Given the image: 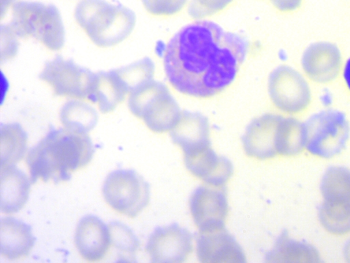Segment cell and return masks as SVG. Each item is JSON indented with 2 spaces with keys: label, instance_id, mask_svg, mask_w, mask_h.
Masks as SVG:
<instances>
[{
  "label": "cell",
  "instance_id": "6da1fadb",
  "mask_svg": "<svg viewBox=\"0 0 350 263\" xmlns=\"http://www.w3.org/2000/svg\"><path fill=\"white\" fill-rule=\"evenodd\" d=\"M248 47L241 35L226 31L213 21L199 19L170 40L163 55L164 71L180 93L213 97L234 82Z\"/></svg>",
  "mask_w": 350,
  "mask_h": 263
},
{
  "label": "cell",
  "instance_id": "7a4b0ae2",
  "mask_svg": "<svg viewBox=\"0 0 350 263\" xmlns=\"http://www.w3.org/2000/svg\"><path fill=\"white\" fill-rule=\"evenodd\" d=\"M94 153L87 134L66 129L51 131L28 153L26 163L30 180L57 183L70 179L71 173L87 166Z\"/></svg>",
  "mask_w": 350,
  "mask_h": 263
},
{
  "label": "cell",
  "instance_id": "3957f363",
  "mask_svg": "<svg viewBox=\"0 0 350 263\" xmlns=\"http://www.w3.org/2000/svg\"><path fill=\"white\" fill-rule=\"evenodd\" d=\"M74 16L90 40L100 48L122 42L131 34L136 22L131 10L105 0H81Z\"/></svg>",
  "mask_w": 350,
  "mask_h": 263
},
{
  "label": "cell",
  "instance_id": "277c9868",
  "mask_svg": "<svg viewBox=\"0 0 350 263\" xmlns=\"http://www.w3.org/2000/svg\"><path fill=\"white\" fill-rule=\"evenodd\" d=\"M17 39L33 38L51 51L60 50L65 32L58 9L37 1H17L12 5L11 21L1 27Z\"/></svg>",
  "mask_w": 350,
  "mask_h": 263
},
{
  "label": "cell",
  "instance_id": "5b68a950",
  "mask_svg": "<svg viewBox=\"0 0 350 263\" xmlns=\"http://www.w3.org/2000/svg\"><path fill=\"white\" fill-rule=\"evenodd\" d=\"M128 107L135 117L155 133L170 132L182 113L168 88L154 79L129 93Z\"/></svg>",
  "mask_w": 350,
  "mask_h": 263
},
{
  "label": "cell",
  "instance_id": "8992f818",
  "mask_svg": "<svg viewBox=\"0 0 350 263\" xmlns=\"http://www.w3.org/2000/svg\"><path fill=\"white\" fill-rule=\"evenodd\" d=\"M102 192L111 209L131 218L139 214L150 200L148 183L133 170H116L109 173Z\"/></svg>",
  "mask_w": 350,
  "mask_h": 263
},
{
  "label": "cell",
  "instance_id": "52a82bcc",
  "mask_svg": "<svg viewBox=\"0 0 350 263\" xmlns=\"http://www.w3.org/2000/svg\"><path fill=\"white\" fill-rule=\"evenodd\" d=\"M304 144L314 154L322 156L339 152L349 134V125L343 112L324 108L304 123Z\"/></svg>",
  "mask_w": 350,
  "mask_h": 263
},
{
  "label": "cell",
  "instance_id": "ba28073f",
  "mask_svg": "<svg viewBox=\"0 0 350 263\" xmlns=\"http://www.w3.org/2000/svg\"><path fill=\"white\" fill-rule=\"evenodd\" d=\"M311 82L304 73L289 65L282 64L270 73L267 90L273 105L287 114L304 111L312 98Z\"/></svg>",
  "mask_w": 350,
  "mask_h": 263
},
{
  "label": "cell",
  "instance_id": "9c48e42d",
  "mask_svg": "<svg viewBox=\"0 0 350 263\" xmlns=\"http://www.w3.org/2000/svg\"><path fill=\"white\" fill-rule=\"evenodd\" d=\"M94 73L71 60L57 56L45 63L39 79L59 97L88 99Z\"/></svg>",
  "mask_w": 350,
  "mask_h": 263
},
{
  "label": "cell",
  "instance_id": "30bf717a",
  "mask_svg": "<svg viewBox=\"0 0 350 263\" xmlns=\"http://www.w3.org/2000/svg\"><path fill=\"white\" fill-rule=\"evenodd\" d=\"M343 60L342 52L336 44L316 41L303 51L301 71L310 82L327 85L340 75Z\"/></svg>",
  "mask_w": 350,
  "mask_h": 263
},
{
  "label": "cell",
  "instance_id": "8fae6325",
  "mask_svg": "<svg viewBox=\"0 0 350 263\" xmlns=\"http://www.w3.org/2000/svg\"><path fill=\"white\" fill-rule=\"evenodd\" d=\"M193 249L191 234L186 229L172 224L157 228L146 245L152 262L180 263L185 261Z\"/></svg>",
  "mask_w": 350,
  "mask_h": 263
},
{
  "label": "cell",
  "instance_id": "7c38bea8",
  "mask_svg": "<svg viewBox=\"0 0 350 263\" xmlns=\"http://www.w3.org/2000/svg\"><path fill=\"white\" fill-rule=\"evenodd\" d=\"M189 208L200 232L224 228L228 205L224 192L219 187H198L190 198Z\"/></svg>",
  "mask_w": 350,
  "mask_h": 263
},
{
  "label": "cell",
  "instance_id": "4fadbf2b",
  "mask_svg": "<svg viewBox=\"0 0 350 263\" xmlns=\"http://www.w3.org/2000/svg\"><path fill=\"white\" fill-rule=\"evenodd\" d=\"M282 116L266 114L253 120L243 136L245 153L255 159L267 160L277 153V135Z\"/></svg>",
  "mask_w": 350,
  "mask_h": 263
},
{
  "label": "cell",
  "instance_id": "5bb4252c",
  "mask_svg": "<svg viewBox=\"0 0 350 263\" xmlns=\"http://www.w3.org/2000/svg\"><path fill=\"white\" fill-rule=\"evenodd\" d=\"M196 254L203 263H243L246 262L241 246L224 228L200 232Z\"/></svg>",
  "mask_w": 350,
  "mask_h": 263
},
{
  "label": "cell",
  "instance_id": "9a60e30c",
  "mask_svg": "<svg viewBox=\"0 0 350 263\" xmlns=\"http://www.w3.org/2000/svg\"><path fill=\"white\" fill-rule=\"evenodd\" d=\"M74 241L83 259L89 262H99L105 257L111 245V231L97 216L88 215L78 223Z\"/></svg>",
  "mask_w": 350,
  "mask_h": 263
},
{
  "label": "cell",
  "instance_id": "2e32d148",
  "mask_svg": "<svg viewBox=\"0 0 350 263\" xmlns=\"http://www.w3.org/2000/svg\"><path fill=\"white\" fill-rule=\"evenodd\" d=\"M185 164L195 177L208 186L219 188L227 183L233 171L232 163L217 155L211 145L185 153Z\"/></svg>",
  "mask_w": 350,
  "mask_h": 263
},
{
  "label": "cell",
  "instance_id": "e0dca14e",
  "mask_svg": "<svg viewBox=\"0 0 350 263\" xmlns=\"http://www.w3.org/2000/svg\"><path fill=\"white\" fill-rule=\"evenodd\" d=\"M170 136L185 154L211 145L208 121L196 112H182Z\"/></svg>",
  "mask_w": 350,
  "mask_h": 263
},
{
  "label": "cell",
  "instance_id": "ac0fdd59",
  "mask_svg": "<svg viewBox=\"0 0 350 263\" xmlns=\"http://www.w3.org/2000/svg\"><path fill=\"white\" fill-rule=\"evenodd\" d=\"M129 89L117 69L94 73L88 99L97 104L103 114L113 112L122 103Z\"/></svg>",
  "mask_w": 350,
  "mask_h": 263
},
{
  "label": "cell",
  "instance_id": "d6986e66",
  "mask_svg": "<svg viewBox=\"0 0 350 263\" xmlns=\"http://www.w3.org/2000/svg\"><path fill=\"white\" fill-rule=\"evenodd\" d=\"M35 243L31 227L13 217H4L0 221V252L10 260L27 257Z\"/></svg>",
  "mask_w": 350,
  "mask_h": 263
},
{
  "label": "cell",
  "instance_id": "ffe728a7",
  "mask_svg": "<svg viewBox=\"0 0 350 263\" xmlns=\"http://www.w3.org/2000/svg\"><path fill=\"white\" fill-rule=\"evenodd\" d=\"M0 209L4 214H14L26 203L31 181L26 174L15 166H1Z\"/></svg>",
  "mask_w": 350,
  "mask_h": 263
},
{
  "label": "cell",
  "instance_id": "44dd1931",
  "mask_svg": "<svg viewBox=\"0 0 350 263\" xmlns=\"http://www.w3.org/2000/svg\"><path fill=\"white\" fill-rule=\"evenodd\" d=\"M59 118L65 129L87 134L96 125L98 115L96 110L88 103L72 100L62 108Z\"/></svg>",
  "mask_w": 350,
  "mask_h": 263
},
{
  "label": "cell",
  "instance_id": "7402d4cb",
  "mask_svg": "<svg viewBox=\"0 0 350 263\" xmlns=\"http://www.w3.org/2000/svg\"><path fill=\"white\" fill-rule=\"evenodd\" d=\"M1 166L15 165L25 155L27 136L18 123L2 125L0 129Z\"/></svg>",
  "mask_w": 350,
  "mask_h": 263
},
{
  "label": "cell",
  "instance_id": "603a6c76",
  "mask_svg": "<svg viewBox=\"0 0 350 263\" xmlns=\"http://www.w3.org/2000/svg\"><path fill=\"white\" fill-rule=\"evenodd\" d=\"M154 69L153 61L146 57L128 66L119 68L117 71L131 92L144 83L153 79Z\"/></svg>",
  "mask_w": 350,
  "mask_h": 263
},
{
  "label": "cell",
  "instance_id": "cb8c5ba5",
  "mask_svg": "<svg viewBox=\"0 0 350 263\" xmlns=\"http://www.w3.org/2000/svg\"><path fill=\"white\" fill-rule=\"evenodd\" d=\"M111 243L122 253H128L131 257L137 252L139 243L134 234L126 226L118 222L109 226Z\"/></svg>",
  "mask_w": 350,
  "mask_h": 263
},
{
  "label": "cell",
  "instance_id": "d4e9b609",
  "mask_svg": "<svg viewBox=\"0 0 350 263\" xmlns=\"http://www.w3.org/2000/svg\"><path fill=\"white\" fill-rule=\"evenodd\" d=\"M234 0H191L188 5V12L196 19L215 15L230 5Z\"/></svg>",
  "mask_w": 350,
  "mask_h": 263
},
{
  "label": "cell",
  "instance_id": "484cf974",
  "mask_svg": "<svg viewBox=\"0 0 350 263\" xmlns=\"http://www.w3.org/2000/svg\"><path fill=\"white\" fill-rule=\"evenodd\" d=\"M188 0H142L145 10L154 16H171L179 13Z\"/></svg>",
  "mask_w": 350,
  "mask_h": 263
},
{
  "label": "cell",
  "instance_id": "4316f807",
  "mask_svg": "<svg viewBox=\"0 0 350 263\" xmlns=\"http://www.w3.org/2000/svg\"><path fill=\"white\" fill-rule=\"evenodd\" d=\"M279 11L290 12L296 10L301 4L302 0H269Z\"/></svg>",
  "mask_w": 350,
  "mask_h": 263
},
{
  "label": "cell",
  "instance_id": "83f0119b",
  "mask_svg": "<svg viewBox=\"0 0 350 263\" xmlns=\"http://www.w3.org/2000/svg\"><path fill=\"white\" fill-rule=\"evenodd\" d=\"M339 76L341 77L344 86L350 93V55L344 59Z\"/></svg>",
  "mask_w": 350,
  "mask_h": 263
},
{
  "label": "cell",
  "instance_id": "f1b7e54d",
  "mask_svg": "<svg viewBox=\"0 0 350 263\" xmlns=\"http://www.w3.org/2000/svg\"><path fill=\"white\" fill-rule=\"evenodd\" d=\"M319 99L325 108H330L334 102L332 91L327 87H324L319 92Z\"/></svg>",
  "mask_w": 350,
  "mask_h": 263
},
{
  "label": "cell",
  "instance_id": "f546056e",
  "mask_svg": "<svg viewBox=\"0 0 350 263\" xmlns=\"http://www.w3.org/2000/svg\"><path fill=\"white\" fill-rule=\"evenodd\" d=\"M15 0H1V16L7 11L10 5H13Z\"/></svg>",
  "mask_w": 350,
  "mask_h": 263
}]
</instances>
